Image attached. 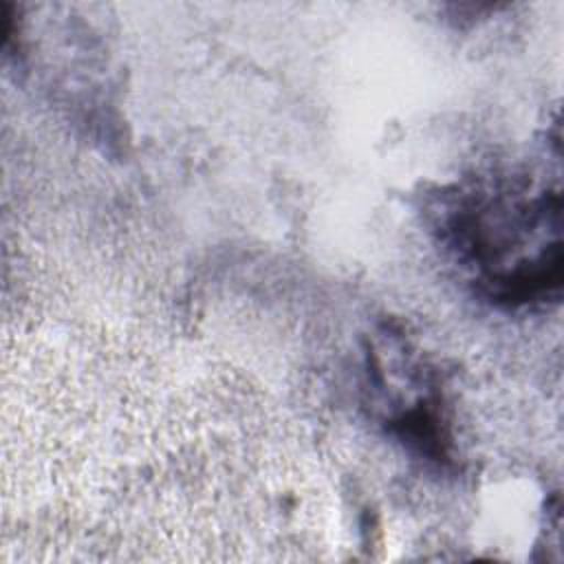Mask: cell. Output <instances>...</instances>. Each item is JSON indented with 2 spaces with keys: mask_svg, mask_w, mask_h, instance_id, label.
Segmentation results:
<instances>
[{
  "mask_svg": "<svg viewBox=\"0 0 564 564\" xmlns=\"http://www.w3.org/2000/svg\"><path fill=\"white\" fill-rule=\"evenodd\" d=\"M443 240L494 302L529 304L557 295L562 280L560 194L463 196L443 220Z\"/></svg>",
  "mask_w": 564,
  "mask_h": 564,
  "instance_id": "1",
  "label": "cell"
}]
</instances>
